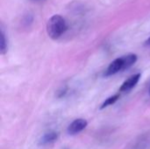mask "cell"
<instances>
[{
	"label": "cell",
	"mask_w": 150,
	"mask_h": 149,
	"mask_svg": "<svg viewBox=\"0 0 150 149\" xmlns=\"http://www.w3.org/2000/svg\"><path fill=\"white\" fill-rule=\"evenodd\" d=\"M67 30L65 19L60 15L52 16L47 24V32L48 36L53 40L59 39Z\"/></svg>",
	"instance_id": "1"
},
{
	"label": "cell",
	"mask_w": 150,
	"mask_h": 149,
	"mask_svg": "<svg viewBox=\"0 0 150 149\" xmlns=\"http://www.w3.org/2000/svg\"><path fill=\"white\" fill-rule=\"evenodd\" d=\"M88 126V122L86 119H77L74 120L68 127L67 132L69 135H76L79 133H81L83 130H84Z\"/></svg>",
	"instance_id": "2"
},
{
	"label": "cell",
	"mask_w": 150,
	"mask_h": 149,
	"mask_svg": "<svg viewBox=\"0 0 150 149\" xmlns=\"http://www.w3.org/2000/svg\"><path fill=\"white\" fill-rule=\"evenodd\" d=\"M120 70H123V60H122V57L117 58L112 62H111V64L108 66L107 69L105 70V76H110L117 74Z\"/></svg>",
	"instance_id": "3"
},
{
	"label": "cell",
	"mask_w": 150,
	"mask_h": 149,
	"mask_svg": "<svg viewBox=\"0 0 150 149\" xmlns=\"http://www.w3.org/2000/svg\"><path fill=\"white\" fill-rule=\"evenodd\" d=\"M140 78H141V74H136V75L130 76L127 81H125L123 83V84L121 85V87L120 89V92H127V91L131 90L137 84Z\"/></svg>",
	"instance_id": "4"
},
{
	"label": "cell",
	"mask_w": 150,
	"mask_h": 149,
	"mask_svg": "<svg viewBox=\"0 0 150 149\" xmlns=\"http://www.w3.org/2000/svg\"><path fill=\"white\" fill-rule=\"evenodd\" d=\"M57 139H58V133H57L48 132V133H45L43 136H41V138L39 141V144L41 146H45V145L51 144V143L54 142Z\"/></svg>",
	"instance_id": "5"
},
{
	"label": "cell",
	"mask_w": 150,
	"mask_h": 149,
	"mask_svg": "<svg viewBox=\"0 0 150 149\" xmlns=\"http://www.w3.org/2000/svg\"><path fill=\"white\" fill-rule=\"evenodd\" d=\"M123 60V70L129 68L131 66H133L136 61H137V55L134 54H130L125 56H122Z\"/></svg>",
	"instance_id": "6"
},
{
	"label": "cell",
	"mask_w": 150,
	"mask_h": 149,
	"mask_svg": "<svg viewBox=\"0 0 150 149\" xmlns=\"http://www.w3.org/2000/svg\"><path fill=\"white\" fill-rule=\"evenodd\" d=\"M119 97H120V95H119V94H116V95H113V96H112V97H108V98H107V99H105V102L102 104V105H101L100 109H101V110H103V109H105V108H106V107H108V106H110V105H113L114 103H116V102H117V100L119 99Z\"/></svg>",
	"instance_id": "7"
},
{
	"label": "cell",
	"mask_w": 150,
	"mask_h": 149,
	"mask_svg": "<svg viewBox=\"0 0 150 149\" xmlns=\"http://www.w3.org/2000/svg\"><path fill=\"white\" fill-rule=\"evenodd\" d=\"M7 52V43L5 40V36L3 31H1V36H0V53L1 54H4Z\"/></svg>",
	"instance_id": "8"
},
{
	"label": "cell",
	"mask_w": 150,
	"mask_h": 149,
	"mask_svg": "<svg viewBox=\"0 0 150 149\" xmlns=\"http://www.w3.org/2000/svg\"><path fill=\"white\" fill-rule=\"evenodd\" d=\"M145 45L146 46H150V37L146 40V42H145Z\"/></svg>",
	"instance_id": "9"
},
{
	"label": "cell",
	"mask_w": 150,
	"mask_h": 149,
	"mask_svg": "<svg viewBox=\"0 0 150 149\" xmlns=\"http://www.w3.org/2000/svg\"><path fill=\"white\" fill-rule=\"evenodd\" d=\"M149 95H150V89H149Z\"/></svg>",
	"instance_id": "10"
},
{
	"label": "cell",
	"mask_w": 150,
	"mask_h": 149,
	"mask_svg": "<svg viewBox=\"0 0 150 149\" xmlns=\"http://www.w3.org/2000/svg\"><path fill=\"white\" fill-rule=\"evenodd\" d=\"M35 1H38V0H35Z\"/></svg>",
	"instance_id": "11"
}]
</instances>
